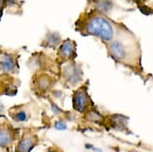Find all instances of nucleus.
<instances>
[{
  "label": "nucleus",
  "mask_w": 153,
  "mask_h": 152,
  "mask_svg": "<svg viewBox=\"0 0 153 152\" xmlns=\"http://www.w3.org/2000/svg\"><path fill=\"white\" fill-rule=\"evenodd\" d=\"M109 57L115 62L135 70H142L141 66V48L137 37L125 26L116 27L113 39L106 44Z\"/></svg>",
  "instance_id": "1"
},
{
  "label": "nucleus",
  "mask_w": 153,
  "mask_h": 152,
  "mask_svg": "<svg viewBox=\"0 0 153 152\" xmlns=\"http://www.w3.org/2000/svg\"><path fill=\"white\" fill-rule=\"evenodd\" d=\"M76 30L84 36H94L106 45L113 39L116 27L106 15L96 11L82 15L76 23Z\"/></svg>",
  "instance_id": "2"
},
{
  "label": "nucleus",
  "mask_w": 153,
  "mask_h": 152,
  "mask_svg": "<svg viewBox=\"0 0 153 152\" xmlns=\"http://www.w3.org/2000/svg\"><path fill=\"white\" fill-rule=\"evenodd\" d=\"M63 78L70 86H76L83 80V70L80 65L75 62V60H70L64 62L61 70Z\"/></svg>",
  "instance_id": "3"
},
{
  "label": "nucleus",
  "mask_w": 153,
  "mask_h": 152,
  "mask_svg": "<svg viewBox=\"0 0 153 152\" xmlns=\"http://www.w3.org/2000/svg\"><path fill=\"white\" fill-rule=\"evenodd\" d=\"M76 56V45L74 40L66 39L57 48V58L60 62L74 60Z\"/></svg>",
  "instance_id": "4"
},
{
  "label": "nucleus",
  "mask_w": 153,
  "mask_h": 152,
  "mask_svg": "<svg viewBox=\"0 0 153 152\" xmlns=\"http://www.w3.org/2000/svg\"><path fill=\"white\" fill-rule=\"evenodd\" d=\"M90 103V97L85 88H81L75 91L73 96V106L78 112H84L87 110Z\"/></svg>",
  "instance_id": "5"
},
{
  "label": "nucleus",
  "mask_w": 153,
  "mask_h": 152,
  "mask_svg": "<svg viewBox=\"0 0 153 152\" xmlns=\"http://www.w3.org/2000/svg\"><path fill=\"white\" fill-rule=\"evenodd\" d=\"M61 42L63 40H61V36L58 32H48L45 35L41 46L45 47V48L57 49L61 44Z\"/></svg>",
  "instance_id": "6"
},
{
  "label": "nucleus",
  "mask_w": 153,
  "mask_h": 152,
  "mask_svg": "<svg viewBox=\"0 0 153 152\" xmlns=\"http://www.w3.org/2000/svg\"><path fill=\"white\" fill-rule=\"evenodd\" d=\"M16 66L15 59L13 55L8 53H3L0 55V70L5 73H10L14 72V68Z\"/></svg>",
  "instance_id": "7"
},
{
  "label": "nucleus",
  "mask_w": 153,
  "mask_h": 152,
  "mask_svg": "<svg viewBox=\"0 0 153 152\" xmlns=\"http://www.w3.org/2000/svg\"><path fill=\"white\" fill-rule=\"evenodd\" d=\"M90 2L93 4L94 11L104 15H108L113 8L112 0H90Z\"/></svg>",
  "instance_id": "8"
},
{
  "label": "nucleus",
  "mask_w": 153,
  "mask_h": 152,
  "mask_svg": "<svg viewBox=\"0 0 153 152\" xmlns=\"http://www.w3.org/2000/svg\"><path fill=\"white\" fill-rule=\"evenodd\" d=\"M52 83H53V79L50 76L44 73V75H40L38 77L37 86L41 91H47L52 86Z\"/></svg>",
  "instance_id": "9"
},
{
  "label": "nucleus",
  "mask_w": 153,
  "mask_h": 152,
  "mask_svg": "<svg viewBox=\"0 0 153 152\" xmlns=\"http://www.w3.org/2000/svg\"><path fill=\"white\" fill-rule=\"evenodd\" d=\"M34 146V140L32 138H24L20 142L16 152H30Z\"/></svg>",
  "instance_id": "10"
},
{
  "label": "nucleus",
  "mask_w": 153,
  "mask_h": 152,
  "mask_svg": "<svg viewBox=\"0 0 153 152\" xmlns=\"http://www.w3.org/2000/svg\"><path fill=\"white\" fill-rule=\"evenodd\" d=\"M86 120L94 123H101L104 120V117L99 112L95 110H89L85 115Z\"/></svg>",
  "instance_id": "11"
},
{
  "label": "nucleus",
  "mask_w": 153,
  "mask_h": 152,
  "mask_svg": "<svg viewBox=\"0 0 153 152\" xmlns=\"http://www.w3.org/2000/svg\"><path fill=\"white\" fill-rule=\"evenodd\" d=\"M11 141V136L9 131L0 130V147L7 146Z\"/></svg>",
  "instance_id": "12"
},
{
  "label": "nucleus",
  "mask_w": 153,
  "mask_h": 152,
  "mask_svg": "<svg viewBox=\"0 0 153 152\" xmlns=\"http://www.w3.org/2000/svg\"><path fill=\"white\" fill-rule=\"evenodd\" d=\"M27 117H28L27 112L24 110L18 111V112L15 113L13 116L14 120H16V122H25V120H27Z\"/></svg>",
  "instance_id": "13"
},
{
  "label": "nucleus",
  "mask_w": 153,
  "mask_h": 152,
  "mask_svg": "<svg viewBox=\"0 0 153 152\" xmlns=\"http://www.w3.org/2000/svg\"><path fill=\"white\" fill-rule=\"evenodd\" d=\"M54 128L57 130H60V131H63V130H66L68 129V126L64 122H61V120H57L54 123Z\"/></svg>",
  "instance_id": "14"
},
{
  "label": "nucleus",
  "mask_w": 153,
  "mask_h": 152,
  "mask_svg": "<svg viewBox=\"0 0 153 152\" xmlns=\"http://www.w3.org/2000/svg\"><path fill=\"white\" fill-rule=\"evenodd\" d=\"M51 109H52V112L55 113V115H59V113L63 112V110H61L56 104H54L53 102H51Z\"/></svg>",
  "instance_id": "15"
},
{
  "label": "nucleus",
  "mask_w": 153,
  "mask_h": 152,
  "mask_svg": "<svg viewBox=\"0 0 153 152\" xmlns=\"http://www.w3.org/2000/svg\"><path fill=\"white\" fill-rule=\"evenodd\" d=\"M52 94H53V96L57 99L61 98V96H63V92H61L60 90H55V91L52 92Z\"/></svg>",
  "instance_id": "16"
},
{
  "label": "nucleus",
  "mask_w": 153,
  "mask_h": 152,
  "mask_svg": "<svg viewBox=\"0 0 153 152\" xmlns=\"http://www.w3.org/2000/svg\"><path fill=\"white\" fill-rule=\"evenodd\" d=\"M6 3V0H0V11L2 10V9L4 8V5H5Z\"/></svg>",
  "instance_id": "17"
},
{
  "label": "nucleus",
  "mask_w": 153,
  "mask_h": 152,
  "mask_svg": "<svg viewBox=\"0 0 153 152\" xmlns=\"http://www.w3.org/2000/svg\"><path fill=\"white\" fill-rule=\"evenodd\" d=\"M130 152H139V151H137V150H131Z\"/></svg>",
  "instance_id": "18"
},
{
  "label": "nucleus",
  "mask_w": 153,
  "mask_h": 152,
  "mask_svg": "<svg viewBox=\"0 0 153 152\" xmlns=\"http://www.w3.org/2000/svg\"><path fill=\"white\" fill-rule=\"evenodd\" d=\"M47 152H55V151H53V150H48Z\"/></svg>",
  "instance_id": "19"
}]
</instances>
